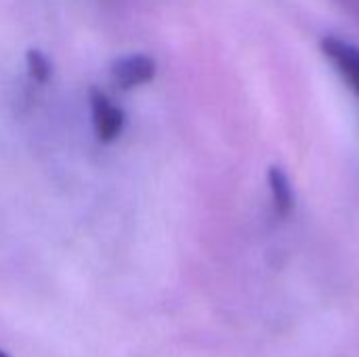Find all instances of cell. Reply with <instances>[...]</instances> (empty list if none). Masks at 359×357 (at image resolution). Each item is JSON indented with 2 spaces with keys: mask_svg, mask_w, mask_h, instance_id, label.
I'll return each instance as SVG.
<instances>
[{
  "mask_svg": "<svg viewBox=\"0 0 359 357\" xmlns=\"http://www.w3.org/2000/svg\"><path fill=\"white\" fill-rule=\"evenodd\" d=\"M88 103H90V116L95 135L101 143H111L120 137L124 128V112L120 105H116L101 88L93 86L88 90Z\"/></svg>",
  "mask_w": 359,
  "mask_h": 357,
  "instance_id": "obj_1",
  "label": "cell"
},
{
  "mask_svg": "<svg viewBox=\"0 0 359 357\" xmlns=\"http://www.w3.org/2000/svg\"><path fill=\"white\" fill-rule=\"evenodd\" d=\"M156 61L149 55H126L111 63L109 67V80L120 90H130L141 84H147L156 78Z\"/></svg>",
  "mask_w": 359,
  "mask_h": 357,
  "instance_id": "obj_2",
  "label": "cell"
},
{
  "mask_svg": "<svg viewBox=\"0 0 359 357\" xmlns=\"http://www.w3.org/2000/svg\"><path fill=\"white\" fill-rule=\"evenodd\" d=\"M322 50L324 55L332 61L337 72L343 76V80L349 84V88L359 97V48L337 38V36H326L322 40Z\"/></svg>",
  "mask_w": 359,
  "mask_h": 357,
  "instance_id": "obj_3",
  "label": "cell"
},
{
  "mask_svg": "<svg viewBox=\"0 0 359 357\" xmlns=\"http://www.w3.org/2000/svg\"><path fill=\"white\" fill-rule=\"evenodd\" d=\"M267 181H269L276 215L278 217H288L292 206H294V191H292L288 175L280 166H269Z\"/></svg>",
  "mask_w": 359,
  "mask_h": 357,
  "instance_id": "obj_4",
  "label": "cell"
},
{
  "mask_svg": "<svg viewBox=\"0 0 359 357\" xmlns=\"http://www.w3.org/2000/svg\"><path fill=\"white\" fill-rule=\"evenodd\" d=\"M25 63H27V72L29 78L38 84H44L50 78V61L46 59V55L38 48H27L25 53Z\"/></svg>",
  "mask_w": 359,
  "mask_h": 357,
  "instance_id": "obj_5",
  "label": "cell"
},
{
  "mask_svg": "<svg viewBox=\"0 0 359 357\" xmlns=\"http://www.w3.org/2000/svg\"><path fill=\"white\" fill-rule=\"evenodd\" d=\"M0 357H8V356H6V353H4V351L0 349Z\"/></svg>",
  "mask_w": 359,
  "mask_h": 357,
  "instance_id": "obj_6",
  "label": "cell"
}]
</instances>
